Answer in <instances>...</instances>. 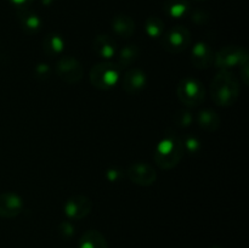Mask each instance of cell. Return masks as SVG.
<instances>
[{"instance_id": "6da1fadb", "label": "cell", "mask_w": 249, "mask_h": 248, "mask_svg": "<svg viewBox=\"0 0 249 248\" xmlns=\"http://www.w3.org/2000/svg\"><path fill=\"white\" fill-rule=\"evenodd\" d=\"M240 80L229 70H220L211 83V97L218 106H232L240 96Z\"/></svg>"}, {"instance_id": "7a4b0ae2", "label": "cell", "mask_w": 249, "mask_h": 248, "mask_svg": "<svg viewBox=\"0 0 249 248\" xmlns=\"http://www.w3.org/2000/svg\"><path fill=\"white\" fill-rule=\"evenodd\" d=\"M185 155L184 143L174 131L168 130L157 145L153 155L155 163L164 170L173 169L181 162Z\"/></svg>"}, {"instance_id": "3957f363", "label": "cell", "mask_w": 249, "mask_h": 248, "mask_svg": "<svg viewBox=\"0 0 249 248\" xmlns=\"http://www.w3.org/2000/svg\"><path fill=\"white\" fill-rule=\"evenodd\" d=\"M177 94L185 106L196 107L203 104L206 99V88L197 78L184 77L178 85Z\"/></svg>"}, {"instance_id": "277c9868", "label": "cell", "mask_w": 249, "mask_h": 248, "mask_svg": "<svg viewBox=\"0 0 249 248\" xmlns=\"http://www.w3.org/2000/svg\"><path fill=\"white\" fill-rule=\"evenodd\" d=\"M90 83L100 90H109L119 82V68L111 62H101L90 70Z\"/></svg>"}, {"instance_id": "5b68a950", "label": "cell", "mask_w": 249, "mask_h": 248, "mask_svg": "<svg viewBox=\"0 0 249 248\" xmlns=\"http://www.w3.org/2000/svg\"><path fill=\"white\" fill-rule=\"evenodd\" d=\"M160 44L163 50L177 55L191 45V32L185 26L172 27L160 36Z\"/></svg>"}, {"instance_id": "8992f818", "label": "cell", "mask_w": 249, "mask_h": 248, "mask_svg": "<svg viewBox=\"0 0 249 248\" xmlns=\"http://www.w3.org/2000/svg\"><path fill=\"white\" fill-rule=\"evenodd\" d=\"M249 56L247 49L243 46L229 45L221 49L218 53L214 55V65L220 70H229V68L242 66L248 62Z\"/></svg>"}, {"instance_id": "52a82bcc", "label": "cell", "mask_w": 249, "mask_h": 248, "mask_svg": "<svg viewBox=\"0 0 249 248\" xmlns=\"http://www.w3.org/2000/svg\"><path fill=\"white\" fill-rule=\"evenodd\" d=\"M56 73L65 83L75 84L80 82L84 70L79 61L72 56H62L56 63Z\"/></svg>"}, {"instance_id": "ba28073f", "label": "cell", "mask_w": 249, "mask_h": 248, "mask_svg": "<svg viewBox=\"0 0 249 248\" xmlns=\"http://www.w3.org/2000/svg\"><path fill=\"white\" fill-rule=\"evenodd\" d=\"M125 175L133 184L139 186H151L157 180V173L155 168L145 162L133 163L129 165Z\"/></svg>"}, {"instance_id": "9c48e42d", "label": "cell", "mask_w": 249, "mask_h": 248, "mask_svg": "<svg viewBox=\"0 0 249 248\" xmlns=\"http://www.w3.org/2000/svg\"><path fill=\"white\" fill-rule=\"evenodd\" d=\"M92 209V202L83 195H74L66 201L63 206L65 214L71 220H80L90 214Z\"/></svg>"}, {"instance_id": "30bf717a", "label": "cell", "mask_w": 249, "mask_h": 248, "mask_svg": "<svg viewBox=\"0 0 249 248\" xmlns=\"http://www.w3.org/2000/svg\"><path fill=\"white\" fill-rule=\"evenodd\" d=\"M147 84V75L141 68L134 67L129 70L122 78V89L129 95L139 94Z\"/></svg>"}, {"instance_id": "8fae6325", "label": "cell", "mask_w": 249, "mask_h": 248, "mask_svg": "<svg viewBox=\"0 0 249 248\" xmlns=\"http://www.w3.org/2000/svg\"><path fill=\"white\" fill-rule=\"evenodd\" d=\"M23 209V201L14 192L0 194V218L12 219L19 215Z\"/></svg>"}, {"instance_id": "7c38bea8", "label": "cell", "mask_w": 249, "mask_h": 248, "mask_svg": "<svg viewBox=\"0 0 249 248\" xmlns=\"http://www.w3.org/2000/svg\"><path fill=\"white\" fill-rule=\"evenodd\" d=\"M213 49L204 41H198L191 48L190 60L196 68H208L214 62Z\"/></svg>"}, {"instance_id": "4fadbf2b", "label": "cell", "mask_w": 249, "mask_h": 248, "mask_svg": "<svg viewBox=\"0 0 249 248\" xmlns=\"http://www.w3.org/2000/svg\"><path fill=\"white\" fill-rule=\"evenodd\" d=\"M17 18L22 29L28 34H36L41 29V19L38 14L27 9L17 10Z\"/></svg>"}, {"instance_id": "5bb4252c", "label": "cell", "mask_w": 249, "mask_h": 248, "mask_svg": "<svg viewBox=\"0 0 249 248\" xmlns=\"http://www.w3.org/2000/svg\"><path fill=\"white\" fill-rule=\"evenodd\" d=\"M112 28L118 36L129 39L135 33V22L129 15L118 14L112 19Z\"/></svg>"}, {"instance_id": "9a60e30c", "label": "cell", "mask_w": 249, "mask_h": 248, "mask_svg": "<svg viewBox=\"0 0 249 248\" xmlns=\"http://www.w3.org/2000/svg\"><path fill=\"white\" fill-rule=\"evenodd\" d=\"M94 51L100 57L109 60L116 56L117 44L114 39L111 38L108 34H100L94 40Z\"/></svg>"}, {"instance_id": "2e32d148", "label": "cell", "mask_w": 249, "mask_h": 248, "mask_svg": "<svg viewBox=\"0 0 249 248\" xmlns=\"http://www.w3.org/2000/svg\"><path fill=\"white\" fill-rule=\"evenodd\" d=\"M197 124L201 126L203 130L208 131V133H213L216 131L220 126V117L218 116L216 112H214L213 109L204 108L201 109L198 112L196 117Z\"/></svg>"}, {"instance_id": "e0dca14e", "label": "cell", "mask_w": 249, "mask_h": 248, "mask_svg": "<svg viewBox=\"0 0 249 248\" xmlns=\"http://www.w3.org/2000/svg\"><path fill=\"white\" fill-rule=\"evenodd\" d=\"M139 55H140V49H139V46L136 44H128V45L123 46L119 50L116 66L119 70L130 67L138 60Z\"/></svg>"}, {"instance_id": "ac0fdd59", "label": "cell", "mask_w": 249, "mask_h": 248, "mask_svg": "<svg viewBox=\"0 0 249 248\" xmlns=\"http://www.w3.org/2000/svg\"><path fill=\"white\" fill-rule=\"evenodd\" d=\"M79 248H108V245L100 231L88 230L80 237Z\"/></svg>"}, {"instance_id": "d6986e66", "label": "cell", "mask_w": 249, "mask_h": 248, "mask_svg": "<svg viewBox=\"0 0 249 248\" xmlns=\"http://www.w3.org/2000/svg\"><path fill=\"white\" fill-rule=\"evenodd\" d=\"M43 49L49 56H58L65 50V39L58 33H49L43 39Z\"/></svg>"}, {"instance_id": "ffe728a7", "label": "cell", "mask_w": 249, "mask_h": 248, "mask_svg": "<svg viewBox=\"0 0 249 248\" xmlns=\"http://www.w3.org/2000/svg\"><path fill=\"white\" fill-rule=\"evenodd\" d=\"M163 10L172 18H181L190 11L189 0H165Z\"/></svg>"}, {"instance_id": "44dd1931", "label": "cell", "mask_w": 249, "mask_h": 248, "mask_svg": "<svg viewBox=\"0 0 249 248\" xmlns=\"http://www.w3.org/2000/svg\"><path fill=\"white\" fill-rule=\"evenodd\" d=\"M146 33L150 38L158 39L164 33V22L157 16H151L146 19L145 23Z\"/></svg>"}, {"instance_id": "7402d4cb", "label": "cell", "mask_w": 249, "mask_h": 248, "mask_svg": "<svg viewBox=\"0 0 249 248\" xmlns=\"http://www.w3.org/2000/svg\"><path fill=\"white\" fill-rule=\"evenodd\" d=\"M182 143H184L185 152L187 151V152L192 153V155L198 153L202 148V142L196 138V136H192V135L186 136L185 140L182 141Z\"/></svg>"}, {"instance_id": "603a6c76", "label": "cell", "mask_w": 249, "mask_h": 248, "mask_svg": "<svg viewBox=\"0 0 249 248\" xmlns=\"http://www.w3.org/2000/svg\"><path fill=\"white\" fill-rule=\"evenodd\" d=\"M175 123L180 126H189L190 124L194 121V117L190 113L189 111H185V109H179V111L175 112L174 117H173Z\"/></svg>"}, {"instance_id": "cb8c5ba5", "label": "cell", "mask_w": 249, "mask_h": 248, "mask_svg": "<svg viewBox=\"0 0 249 248\" xmlns=\"http://www.w3.org/2000/svg\"><path fill=\"white\" fill-rule=\"evenodd\" d=\"M209 15L204 10H195L191 14V19L196 24H206L209 21Z\"/></svg>"}, {"instance_id": "d4e9b609", "label": "cell", "mask_w": 249, "mask_h": 248, "mask_svg": "<svg viewBox=\"0 0 249 248\" xmlns=\"http://www.w3.org/2000/svg\"><path fill=\"white\" fill-rule=\"evenodd\" d=\"M60 232L63 237H72L75 232V229L71 223H62L60 225Z\"/></svg>"}, {"instance_id": "484cf974", "label": "cell", "mask_w": 249, "mask_h": 248, "mask_svg": "<svg viewBox=\"0 0 249 248\" xmlns=\"http://www.w3.org/2000/svg\"><path fill=\"white\" fill-rule=\"evenodd\" d=\"M36 73L38 77H49V74H50V67H49V65H46V63H40V65H38L36 67Z\"/></svg>"}, {"instance_id": "4316f807", "label": "cell", "mask_w": 249, "mask_h": 248, "mask_svg": "<svg viewBox=\"0 0 249 248\" xmlns=\"http://www.w3.org/2000/svg\"><path fill=\"white\" fill-rule=\"evenodd\" d=\"M14 6L17 7V10L19 9H27L34 0H9Z\"/></svg>"}, {"instance_id": "83f0119b", "label": "cell", "mask_w": 249, "mask_h": 248, "mask_svg": "<svg viewBox=\"0 0 249 248\" xmlns=\"http://www.w3.org/2000/svg\"><path fill=\"white\" fill-rule=\"evenodd\" d=\"M122 177H123V175H122L119 172H117L116 169H111L107 172V179H108L109 181L116 182V181H118Z\"/></svg>"}, {"instance_id": "f1b7e54d", "label": "cell", "mask_w": 249, "mask_h": 248, "mask_svg": "<svg viewBox=\"0 0 249 248\" xmlns=\"http://www.w3.org/2000/svg\"><path fill=\"white\" fill-rule=\"evenodd\" d=\"M248 62L243 63L242 66H241V72H242V75H241V78L243 79V83H245L246 85L248 84Z\"/></svg>"}, {"instance_id": "f546056e", "label": "cell", "mask_w": 249, "mask_h": 248, "mask_svg": "<svg viewBox=\"0 0 249 248\" xmlns=\"http://www.w3.org/2000/svg\"><path fill=\"white\" fill-rule=\"evenodd\" d=\"M209 248H221L220 246H212V247H209Z\"/></svg>"}, {"instance_id": "4dcf8cb0", "label": "cell", "mask_w": 249, "mask_h": 248, "mask_svg": "<svg viewBox=\"0 0 249 248\" xmlns=\"http://www.w3.org/2000/svg\"><path fill=\"white\" fill-rule=\"evenodd\" d=\"M195 1H204V0H195Z\"/></svg>"}]
</instances>
